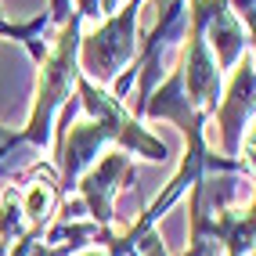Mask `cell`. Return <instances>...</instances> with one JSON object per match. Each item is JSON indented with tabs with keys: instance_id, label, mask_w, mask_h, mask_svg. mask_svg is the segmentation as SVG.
I'll list each match as a JSON object with an SVG mask.
<instances>
[{
	"instance_id": "obj_9",
	"label": "cell",
	"mask_w": 256,
	"mask_h": 256,
	"mask_svg": "<svg viewBox=\"0 0 256 256\" xmlns=\"http://www.w3.org/2000/svg\"><path fill=\"white\" fill-rule=\"evenodd\" d=\"M249 256H256V249H252V252H249Z\"/></svg>"
},
{
	"instance_id": "obj_3",
	"label": "cell",
	"mask_w": 256,
	"mask_h": 256,
	"mask_svg": "<svg viewBox=\"0 0 256 256\" xmlns=\"http://www.w3.org/2000/svg\"><path fill=\"white\" fill-rule=\"evenodd\" d=\"M213 119L220 126V156L238 159L242 138H246L249 123L256 119V65H252V58L242 54V62L231 69V80H228L224 94H220Z\"/></svg>"
},
{
	"instance_id": "obj_7",
	"label": "cell",
	"mask_w": 256,
	"mask_h": 256,
	"mask_svg": "<svg viewBox=\"0 0 256 256\" xmlns=\"http://www.w3.org/2000/svg\"><path fill=\"white\" fill-rule=\"evenodd\" d=\"M4 252H8V246H4V242H0V256H4Z\"/></svg>"
},
{
	"instance_id": "obj_1",
	"label": "cell",
	"mask_w": 256,
	"mask_h": 256,
	"mask_svg": "<svg viewBox=\"0 0 256 256\" xmlns=\"http://www.w3.org/2000/svg\"><path fill=\"white\" fill-rule=\"evenodd\" d=\"M83 14L72 11V18L65 22L54 40H50L47 54L36 62V90H32V108L29 119L18 134L8 130V138L0 141L4 152H14V144H32V148H47L50 134H54V123L62 108L72 101V90L83 76L80 69V36H83Z\"/></svg>"
},
{
	"instance_id": "obj_2",
	"label": "cell",
	"mask_w": 256,
	"mask_h": 256,
	"mask_svg": "<svg viewBox=\"0 0 256 256\" xmlns=\"http://www.w3.org/2000/svg\"><path fill=\"white\" fill-rule=\"evenodd\" d=\"M144 0H123L90 32L80 36V69L87 80L112 87L138 54V14Z\"/></svg>"
},
{
	"instance_id": "obj_6",
	"label": "cell",
	"mask_w": 256,
	"mask_h": 256,
	"mask_svg": "<svg viewBox=\"0 0 256 256\" xmlns=\"http://www.w3.org/2000/svg\"><path fill=\"white\" fill-rule=\"evenodd\" d=\"M8 26H11V22L4 18V8H0V36H4V32H8Z\"/></svg>"
},
{
	"instance_id": "obj_5",
	"label": "cell",
	"mask_w": 256,
	"mask_h": 256,
	"mask_svg": "<svg viewBox=\"0 0 256 256\" xmlns=\"http://www.w3.org/2000/svg\"><path fill=\"white\" fill-rule=\"evenodd\" d=\"M72 11H76V8H72V0H50V22H54L58 29L72 18Z\"/></svg>"
},
{
	"instance_id": "obj_4",
	"label": "cell",
	"mask_w": 256,
	"mask_h": 256,
	"mask_svg": "<svg viewBox=\"0 0 256 256\" xmlns=\"http://www.w3.org/2000/svg\"><path fill=\"white\" fill-rule=\"evenodd\" d=\"M134 166H130V156L123 148H116V152H108L101 162H94L87 174L80 177V202H83V213L90 216V224H98V228H112V220H116V213H112V206H116V195L123 192V188H130L134 184Z\"/></svg>"
},
{
	"instance_id": "obj_8",
	"label": "cell",
	"mask_w": 256,
	"mask_h": 256,
	"mask_svg": "<svg viewBox=\"0 0 256 256\" xmlns=\"http://www.w3.org/2000/svg\"><path fill=\"white\" fill-rule=\"evenodd\" d=\"M4 134H8V126H0V138H4Z\"/></svg>"
}]
</instances>
